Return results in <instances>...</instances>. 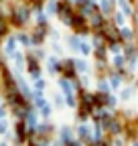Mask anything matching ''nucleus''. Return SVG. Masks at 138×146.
Returning a JSON list of instances; mask_svg holds the SVG:
<instances>
[{"label": "nucleus", "instance_id": "1", "mask_svg": "<svg viewBox=\"0 0 138 146\" xmlns=\"http://www.w3.org/2000/svg\"><path fill=\"white\" fill-rule=\"evenodd\" d=\"M27 63H29V73H31L33 77H37V79H39V75H41V69H39L37 59H34V57H27Z\"/></svg>", "mask_w": 138, "mask_h": 146}, {"label": "nucleus", "instance_id": "2", "mask_svg": "<svg viewBox=\"0 0 138 146\" xmlns=\"http://www.w3.org/2000/svg\"><path fill=\"white\" fill-rule=\"evenodd\" d=\"M25 140H27V126H25V122H19L16 124V142L23 144Z\"/></svg>", "mask_w": 138, "mask_h": 146}, {"label": "nucleus", "instance_id": "3", "mask_svg": "<svg viewBox=\"0 0 138 146\" xmlns=\"http://www.w3.org/2000/svg\"><path fill=\"white\" fill-rule=\"evenodd\" d=\"M59 71H63V75H67V77H73V75H75L73 61H65L63 65H59Z\"/></svg>", "mask_w": 138, "mask_h": 146}, {"label": "nucleus", "instance_id": "4", "mask_svg": "<svg viewBox=\"0 0 138 146\" xmlns=\"http://www.w3.org/2000/svg\"><path fill=\"white\" fill-rule=\"evenodd\" d=\"M27 18H29V10L27 8H19L16 14H14V25H23Z\"/></svg>", "mask_w": 138, "mask_h": 146}, {"label": "nucleus", "instance_id": "5", "mask_svg": "<svg viewBox=\"0 0 138 146\" xmlns=\"http://www.w3.org/2000/svg\"><path fill=\"white\" fill-rule=\"evenodd\" d=\"M69 4H59V16L63 18L65 23H71V16H69Z\"/></svg>", "mask_w": 138, "mask_h": 146}, {"label": "nucleus", "instance_id": "6", "mask_svg": "<svg viewBox=\"0 0 138 146\" xmlns=\"http://www.w3.org/2000/svg\"><path fill=\"white\" fill-rule=\"evenodd\" d=\"M27 124L25 126H29V130H34V126H37V116H34L33 112H27Z\"/></svg>", "mask_w": 138, "mask_h": 146}, {"label": "nucleus", "instance_id": "7", "mask_svg": "<svg viewBox=\"0 0 138 146\" xmlns=\"http://www.w3.org/2000/svg\"><path fill=\"white\" fill-rule=\"evenodd\" d=\"M71 25H73V29H77V31H85V23H83L81 16H73V18H71Z\"/></svg>", "mask_w": 138, "mask_h": 146}, {"label": "nucleus", "instance_id": "8", "mask_svg": "<svg viewBox=\"0 0 138 146\" xmlns=\"http://www.w3.org/2000/svg\"><path fill=\"white\" fill-rule=\"evenodd\" d=\"M14 47H16V41L10 36V39L6 41V55H14Z\"/></svg>", "mask_w": 138, "mask_h": 146}, {"label": "nucleus", "instance_id": "9", "mask_svg": "<svg viewBox=\"0 0 138 146\" xmlns=\"http://www.w3.org/2000/svg\"><path fill=\"white\" fill-rule=\"evenodd\" d=\"M14 65H16V69H23V55L21 53H14Z\"/></svg>", "mask_w": 138, "mask_h": 146}, {"label": "nucleus", "instance_id": "10", "mask_svg": "<svg viewBox=\"0 0 138 146\" xmlns=\"http://www.w3.org/2000/svg\"><path fill=\"white\" fill-rule=\"evenodd\" d=\"M39 110H41V114H43L45 118H49V116H51V106H49V104H45V106H43V108H39Z\"/></svg>", "mask_w": 138, "mask_h": 146}, {"label": "nucleus", "instance_id": "11", "mask_svg": "<svg viewBox=\"0 0 138 146\" xmlns=\"http://www.w3.org/2000/svg\"><path fill=\"white\" fill-rule=\"evenodd\" d=\"M19 41H21L23 45H33V43H31V36H27V35H21V36H19Z\"/></svg>", "mask_w": 138, "mask_h": 146}, {"label": "nucleus", "instance_id": "12", "mask_svg": "<svg viewBox=\"0 0 138 146\" xmlns=\"http://www.w3.org/2000/svg\"><path fill=\"white\" fill-rule=\"evenodd\" d=\"M34 87H37V91H43V89H45V81H43V79H37Z\"/></svg>", "mask_w": 138, "mask_h": 146}, {"label": "nucleus", "instance_id": "13", "mask_svg": "<svg viewBox=\"0 0 138 146\" xmlns=\"http://www.w3.org/2000/svg\"><path fill=\"white\" fill-rule=\"evenodd\" d=\"M6 130H8V124H6L4 120H0V134H4Z\"/></svg>", "mask_w": 138, "mask_h": 146}, {"label": "nucleus", "instance_id": "14", "mask_svg": "<svg viewBox=\"0 0 138 146\" xmlns=\"http://www.w3.org/2000/svg\"><path fill=\"white\" fill-rule=\"evenodd\" d=\"M102 8H104V12H110V2H108V0L102 2Z\"/></svg>", "mask_w": 138, "mask_h": 146}, {"label": "nucleus", "instance_id": "15", "mask_svg": "<svg viewBox=\"0 0 138 146\" xmlns=\"http://www.w3.org/2000/svg\"><path fill=\"white\" fill-rule=\"evenodd\" d=\"M69 43H71V47H73V49H77V47H79V41L75 39V36H73V39H71V41H69Z\"/></svg>", "mask_w": 138, "mask_h": 146}, {"label": "nucleus", "instance_id": "16", "mask_svg": "<svg viewBox=\"0 0 138 146\" xmlns=\"http://www.w3.org/2000/svg\"><path fill=\"white\" fill-rule=\"evenodd\" d=\"M4 116H6V110H4V106H2V104H0V120H2Z\"/></svg>", "mask_w": 138, "mask_h": 146}, {"label": "nucleus", "instance_id": "17", "mask_svg": "<svg viewBox=\"0 0 138 146\" xmlns=\"http://www.w3.org/2000/svg\"><path fill=\"white\" fill-rule=\"evenodd\" d=\"M55 104H57V106H59V108H61V106H63V100H61V98H59V96H55Z\"/></svg>", "mask_w": 138, "mask_h": 146}, {"label": "nucleus", "instance_id": "18", "mask_svg": "<svg viewBox=\"0 0 138 146\" xmlns=\"http://www.w3.org/2000/svg\"><path fill=\"white\" fill-rule=\"evenodd\" d=\"M34 2H39V0H34Z\"/></svg>", "mask_w": 138, "mask_h": 146}]
</instances>
